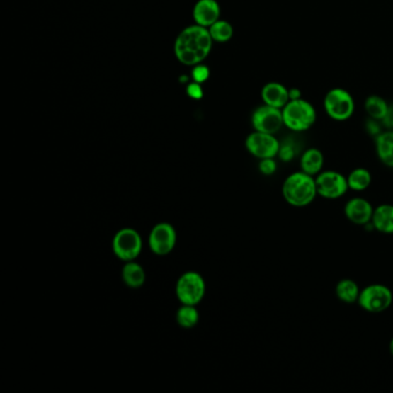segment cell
I'll use <instances>...</instances> for the list:
<instances>
[{
	"instance_id": "obj_1",
	"label": "cell",
	"mask_w": 393,
	"mask_h": 393,
	"mask_svg": "<svg viewBox=\"0 0 393 393\" xmlns=\"http://www.w3.org/2000/svg\"><path fill=\"white\" fill-rule=\"evenodd\" d=\"M210 31L202 25H189L178 35L174 43L176 58L186 66L201 64L212 49Z\"/></svg>"
},
{
	"instance_id": "obj_2",
	"label": "cell",
	"mask_w": 393,
	"mask_h": 393,
	"mask_svg": "<svg viewBox=\"0 0 393 393\" xmlns=\"http://www.w3.org/2000/svg\"><path fill=\"white\" fill-rule=\"evenodd\" d=\"M283 198L288 205L295 207H304L312 205L317 194L315 177L297 171L290 174L284 180L282 186Z\"/></svg>"
},
{
	"instance_id": "obj_3",
	"label": "cell",
	"mask_w": 393,
	"mask_h": 393,
	"mask_svg": "<svg viewBox=\"0 0 393 393\" xmlns=\"http://www.w3.org/2000/svg\"><path fill=\"white\" fill-rule=\"evenodd\" d=\"M284 126L295 133H302L313 127L316 123V110L306 99L290 101L282 108Z\"/></svg>"
},
{
	"instance_id": "obj_4",
	"label": "cell",
	"mask_w": 393,
	"mask_h": 393,
	"mask_svg": "<svg viewBox=\"0 0 393 393\" xmlns=\"http://www.w3.org/2000/svg\"><path fill=\"white\" fill-rule=\"evenodd\" d=\"M143 248L142 237L137 229L125 227L119 229L112 239L113 254L123 262L137 260Z\"/></svg>"
},
{
	"instance_id": "obj_5",
	"label": "cell",
	"mask_w": 393,
	"mask_h": 393,
	"mask_svg": "<svg viewBox=\"0 0 393 393\" xmlns=\"http://www.w3.org/2000/svg\"><path fill=\"white\" fill-rule=\"evenodd\" d=\"M207 292V285L203 277L195 271L183 273L176 284V295L181 304L198 306Z\"/></svg>"
},
{
	"instance_id": "obj_6",
	"label": "cell",
	"mask_w": 393,
	"mask_h": 393,
	"mask_svg": "<svg viewBox=\"0 0 393 393\" xmlns=\"http://www.w3.org/2000/svg\"><path fill=\"white\" fill-rule=\"evenodd\" d=\"M325 112L330 118L336 121H346L355 111V102L350 91L343 88L329 90L324 97Z\"/></svg>"
},
{
	"instance_id": "obj_7",
	"label": "cell",
	"mask_w": 393,
	"mask_h": 393,
	"mask_svg": "<svg viewBox=\"0 0 393 393\" xmlns=\"http://www.w3.org/2000/svg\"><path fill=\"white\" fill-rule=\"evenodd\" d=\"M393 293L383 284H370L361 290L358 304L367 313L380 314L390 308Z\"/></svg>"
},
{
	"instance_id": "obj_8",
	"label": "cell",
	"mask_w": 393,
	"mask_h": 393,
	"mask_svg": "<svg viewBox=\"0 0 393 393\" xmlns=\"http://www.w3.org/2000/svg\"><path fill=\"white\" fill-rule=\"evenodd\" d=\"M317 194L326 200H337L343 198L350 188L347 177L337 171H322L315 177Z\"/></svg>"
},
{
	"instance_id": "obj_9",
	"label": "cell",
	"mask_w": 393,
	"mask_h": 393,
	"mask_svg": "<svg viewBox=\"0 0 393 393\" xmlns=\"http://www.w3.org/2000/svg\"><path fill=\"white\" fill-rule=\"evenodd\" d=\"M177 245V231L170 223H158L149 234L150 251L158 256L170 254Z\"/></svg>"
},
{
	"instance_id": "obj_10",
	"label": "cell",
	"mask_w": 393,
	"mask_h": 393,
	"mask_svg": "<svg viewBox=\"0 0 393 393\" xmlns=\"http://www.w3.org/2000/svg\"><path fill=\"white\" fill-rule=\"evenodd\" d=\"M251 126L257 132L275 135L284 126L282 108H273L266 104L258 106L251 115Z\"/></svg>"
},
{
	"instance_id": "obj_11",
	"label": "cell",
	"mask_w": 393,
	"mask_h": 393,
	"mask_svg": "<svg viewBox=\"0 0 393 393\" xmlns=\"http://www.w3.org/2000/svg\"><path fill=\"white\" fill-rule=\"evenodd\" d=\"M246 149L251 156L264 159L278 156L280 142L273 134L262 133L254 130L248 135L245 142Z\"/></svg>"
},
{
	"instance_id": "obj_12",
	"label": "cell",
	"mask_w": 393,
	"mask_h": 393,
	"mask_svg": "<svg viewBox=\"0 0 393 393\" xmlns=\"http://www.w3.org/2000/svg\"><path fill=\"white\" fill-rule=\"evenodd\" d=\"M374 209L372 203L363 198H353L346 202L344 207V214L351 223L365 227L372 223Z\"/></svg>"
},
{
	"instance_id": "obj_13",
	"label": "cell",
	"mask_w": 393,
	"mask_h": 393,
	"mask_svg": "<svg viewBox=\"0 0 393 393\" xmlns=\"http://www.w3.org/2000/svg\"><path fill=\"white\" fill-rule=\"evenodd\" d=\"M220 7L216 0H198L193 10L196 25L209 28L220 20Z\"/></svg>"
},
{
	"instance_id": "obj_14",
	"label": "cell",
	"mask_w": 393,
	"mask_h": 393,
	"mask_svg": "<svg viewBox=\"0 0 393 393\" xmlns=\"http://www.w3.org/2000/svg\"><path fill=\"white\" fill-rule=\"evenodd\" d=\"M261 97L264 104L277 108H283L290 102L288 88L279 82L264 84L261 91Z\"/></svg>"
},
{
	"instance_id": "obj_15",
	"label": "cell",
	"mask_w": 393,
	"mask_h": 393,
	"mask_svg": "<svg viewBox=\"0 0 393 393\" xmlns=\"http://www.w3.org/2000/svg\"><path fill=\"white\" fill-rule=\"evenodd\" d=\"M324 166V156L317 148H309L302 152L300 157V170L304 173L316 177Z\"/></svg>"
},
{
	"instance_id": "obj_16",
	"label": "cell",
	"mask_w": 393,
	"mask_h": 393,
	"mask_svg": "<svg viewBox=\"0 0 393 393\" xmlns=\"http://www.w3.org/2000/svg\"><path fill=\"white\" fill-rule=\"evenodd\" d=\"M372 225L383 234H393V205L384 203L375 207Z\"/></svg>"
},
{
	"instance_id": "obj_17",
	"label": "cell",
	"mask_w": 393,
	"mask_h": 393,
	"mask_svg": "<svg viewBox=\"0 0 393 393\" xmlns=\"http://www.w3.org/2000/svg\"><path fill=\"white\" fill-rule=\"evenodd\" d=\"M375 149L382 164L393 169V130L382 132L375 137Z\"/></svg>"
},
{
	"instance_id": "obj_18",
	"label": "cell",
	"mask_w": 393,
	"mask_h": 393,
	"mask_svg": "<svg viewBox=\"0 0 393 393\" xmlns=\"http://www.w3.org/2000/svg\"><path fill=\"white\" fill-rule=\"evenodd\" d=\"M121 278L128 287L139 288L146 283V271L135 261H130L123 266Z\"/></svg>"
},
{
	"instance_id": "obj_19",
	"label": "cell",
	"mask_w": 393,
	"mask_h": 393,
	"mask_svg": "<svg viewBox=\"0 0 393 393\" xmlns=\"http://www.w3.org/2000/svg\"><path fill=\"white\" fill-rule=\"evenodd\" d=\"M360 292L361 290L353 279H341L336 285V295L344 304H353L358 302Z\"/></svg>"
},
{
	"instance_id": "obj_20",
	"label": "cell",
	"mask_w": 393,
	"mask_h": 393,
	"mask_svg": "<svg viewBox=\"0 0 393 393\" xmlns=\"http://www.w3.org/2000/svg\"><path fill=\"white\" fill-rule=\"evenodd\" d=\"M372 173L365 167L354 169L347 176L348 188L351 190H354V192H365V189H368L369 186L372 185Z\"/></svg>"
},
{
	"instance_id": "obj_21",
	"label": "cell",
	"mask_w": 393,
	"mask_h": 393,
	"mask_svg": "<svg viewBox=\"0 0 393 393\" xmlns=\"http://www.w3.org/2000/svg\"><path fill=\"white\" fill-rule=\"evenodd\" d=\"M389 104L383 97L378 95H370L367 97L365 102V110L369 118L381 120L387 115Z\"/></svg>"
},
{
	"instance_id": "obj_22",
	"label": "cell",
	"mask_w": 393,
	"mask_h": 393,
	"mask_svg": "<svg viewBox=\"0 0 393 393\" xmlns=\"http://www.w3.org/2000/svg\"><path fill=\"white\" fill-rule=\"evenodd\" d=\"M176 321L183 329H192L196 326L200 321V314L196 309V306L183 304L176 314Z\"/></svg>"
},
{
	"instance_id": "obj_23",
	"label": "cell",
	"mask_w": 393,
	"mask_h": 393,
	"mask_svg": "<svg viewBox=\"0 0 393 393\" xmlns=\"http://www.w3.org/2000/svg\"><path fill=\"white\" fill-rule=\"evenodd\" d=\"M211 38L218 43H225L233 38V27L225 20H218L209 27Z\"/></svg>"
},
{
	"instance_id": "obj_24",
	"label": "cell",
	"mask_w": 393,
	"mask_h": 393,
	"mask_svg": "<svg viewBox=\"0 0 393 393\" xmlns=\"http://www.w3.org/2000/svg\"><path fill=\"white\" fill-rule=\"evenodd\" d=\"M297 156V147L295 143L291 139H286L284 142H280V148H279L278 157L283 161L288 163L293 161Z\"/></svg>"
},
{
	"instance_id": "obj_25",
	"label": "cell",
	"mask_w": 393,
	"mask_h": 393,
	"mask_svg": "<svg viewBox=\"0 0 393 393\" xmlns=\"http://www.w3.org/2000/svg\"><path fill=\"white\" fill-rule=\"evenodd\" d=\"M277 169H278V166H277V161H275V158L260 159L258 171H260L261 174L270 177V176H273L277 172Z\"/></svg>"
},
{
	"instance_id": "obj_26",
	"label": "cell",
	"mask_w": 393,
	"mask_h": 393,
	"mask_svg": "<svg viewBox=\"0 0 393 393\" xmlns=\"http://www.w3.org/2000/svg\"><path fill=\"white\" fill-rule=\"evenodd\" d=\"M209 75H210L209 69H207V66L201 65V64L196 65L192 71L193 80L198 82V84H205V81L209 79Z\"/></svg>"
},
{
	"instance_id": "obj_27",
	"label": "cell",
	"mask_w": 393,
	"mask_h": 393,
	"mask_svg": "<svg viewBox=\"0 0 393 393\" xmlns=\"http://www.w3.org/2000/svg\"><path fill=\"white\" fill-rule=\"evenodd\" d=\"M382 126H383L382 121L376 120V119L369 118L365 123V130L375 137L382 133Z\"/></svg>"
},
{
	"instance_id": "obj_28",
	"label": "cell",
	"mask_w": 393,
	"mask_h": 393,
	"mask_svg": "<svg viewBox=\"0 0 393 393\" xmlns=\"http://www.w3.org/2000/svg\"><path fill=\"white\" fill-rule=\"evenodd\" d=\"M187 95L193 99H201L203 97V89H202L201 84L198 82H192L189 84L186 88Z\"/></svg>"
},
{
	"instance_id": "obj_29",
	"label": "cell",
	"mask_w": 393,
	"mask_h": 393,
	"mask_svg": "<svg viewBox=\"0 0 393 393\" xmlns=\"http://www.w3.org/2000/svg\"><path fill=\"white\" fill-rule=\"evenodd\" d=\"M382 124H383L384 127L393 130V104L392 106H389L387 115L382 119Z\"/></svg>"
},
{
	"instance_id": "obj_30",
	"label": "cell",
	"mask_w": 393,
	"mask_h": 393,
	"mask_svg": "<svg viewBox=\"0 0 393 393\" xmlns=\"http://www.w3.org/2000/svg\"><path fill=\"white\" fill-rule=\"evenodd\" d=\"M288 96H290V101H297V99L302 98V93L299 88L293 87L288 89Z\"/></svg>"
},
{
	"instance_id": "obj_31",
	"label": "cell",
	"mask_w": 393,
	"mask_h": 393,
	"mask_svg": "<svg viewBox=\"0 0 393 393\" xmlns=\"http://www.w3.org/2000/svg\"><path fill=\"white\" fill-rule=\"evenodd\" d=\"M389 350H390L391 355L393 356V338L391 339L390 345H389Z\"/></svg>"
}]
</instances>
